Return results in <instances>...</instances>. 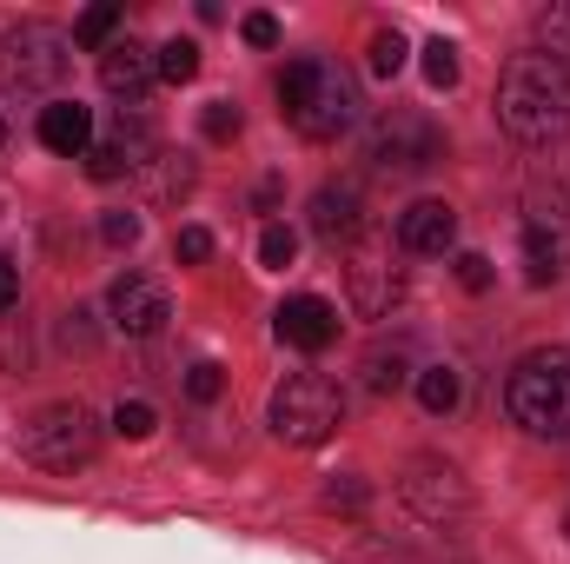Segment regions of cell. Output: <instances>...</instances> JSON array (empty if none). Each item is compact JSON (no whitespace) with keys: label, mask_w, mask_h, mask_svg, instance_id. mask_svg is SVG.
Here are the masks:
<instances>
[{"label":"cell","mask_w":570,"mask_h":564,"mask_svg":"<svg viewBox=\"0 0 570 564\" xmlns=\"http://www.w3.org/2000/svg\"><path fill=\"white\" fill-rule=\"evenodd\" d=\"M146 153H153V134H146L140 120L127 127V114H120V127H114L107 140L87 146V173H94V179H120V173H140Z\"/></svg>","instance_id":"cell-15"},{"label":"cell","mask_w":570,"mask_h":564,"mask_svg":"<svg viewBox=\"0 0 570 564\" xmlns=\"http://www.w3.org/2000/svg\"><path fill=\"white\" fill-rule=\"evenodd\" d=\"M399 498H405L425 525H444V518H464V512H471V485H464L458 465H444V458H412L405 478H399Z\"/></svg>","instance_id":"cell-8"},{"label":"cell","mask_w":570,"mask_h":564,"mask_svg":"<svg viewBox=\"0 0 570 564\" xmlns=\"http://www.w3.org/2000/svg\"><path fill=\"white\" fill-rule=\"evenodd\" d=\"M544 33H551V54H558V60L570 67V0H564V7H551V13H544Z\"/></svg>","instance_id":"cell-31"},{"label":"cell","mask_w":570,"mask_h":564,"mask_svg":"<svg viewBox=\"0 0 570 564\" xmlns=\"http://www.w3.org/2000/svg\"><path fill=\"white\" fill-rule=\"evenodd\" d=\"M419 399H425L431 419H451V412H458V399H464L458 366H425V372H419Z\"/></svg>","instance_id":"cell-17"},{"label":"cell","mask_w":570,"mask_h":564,"mask_svg":"<svg viewBox=\"0 0 570 564\" xmlns=\"http://www.w3.org/2000/svg\"><path fill=\"white\" fill-rule=\"evenodd\" d=\"M13 299H20V273L13 260H0V312H13Z\"/></svg>","instance_id":"cell-34"},{"label":"cell","mask_w":570,"mask_h":564,"mask_svg":"<svg viewBox=\"0 0 570 564\" xmlns=\"http://www.w3.org/2000/svg\"><path fill=\"white\" fill-rule=\"evenodd\" d=\"M564 532H570V518H564Z\"/></svg>","instance_id":"cell-36"},{"label":"cell","mask_w":570,"mask_h":564,"mask_svg":"<svg viewBox=\"0 0 570 564\" xmlns=\"http://www.w3.org/2000/svg\"><path fill=\"white\" fill-rule=\"evenodd\" d=\"M273 325H279L285 346H298V352H325V346L338 339V312H332L318 292H298V299H285Z\"/></svg>","instance_id":"cell-14"},{"label":"cell","mask_w":570,"mask_h":564,"mask_svg":"<svg viewBox=\"0 0 570 564\" xmlns=\"http://www.w3.org/2000/svg\"><path fill=\"white\" fill-rule=\"evenodd\" d=\"M399 246L419 253V260L451 253V246H458V213H451L444 200H419V206H405V213H399Z\"/></svg>","instance_id":"cell-13"},{"label":"cell","mask_w":570,"mask_h":564,"mask_svg":"<svg viewBox=\"0 0 570 564\" xmlns=\"http://www.w3.org/2000/svg\"><path fill=\"white\" fill-rule=\"evenodd\" d=\"M107 312H114V325H120L127 339H153V332L173 319V299H166V285L146 280V273H120L114 292H107Z\"/></svg>","instance_id":"cell-10"},{"label":"cell","mask_w":570,"mask_h":564,"mask_svg":"<svg viewBox=\"0 0 570 564\" xmlns=\"http://www.w3.org/2000/svg\"><path fill=\"white\" fill-rule=\"evenodd\" d=\"M114 27H120V7H114V0H100V7H87V13L73 20V40L107 54V47H114Z\"/></svg>","instance_id":"cell-19"},{"label":"cell","mask_w":570,"mask_h":564,"mask_svg":"<svg viewBox=\"0 0 570 564\" xmlns=\"http://www.w3.org/2000/svg\"><path fill=\"white\" fill-rule=\"evenodd\" d=\"M292 260H298V233H292V226H266V233H259V266L285 273Z\"/></svg>","instance_id":"cell-22"},{"label":"cell","mask_w":570,"mask_h":564,"mask_svg":"<svg viewBox=\"0 0 570 564\" xmlns=\"http://www.w3.org/2000/svg\"><path fill=\"white\" fill-rule=\"evenodd\" d=\"M504 412L531 438H570V346H538L511 366Z\"/></svg>","instance_id":"cell-3"},{"label":"cell","mask_w":570,"mask_h":564,"mask_svg":"<svg viewBox=\"0 0 570 564\" xmlns=\"http://www.w3.org/2000/svg\"><path fill=\"white\" fill-rule=\"evenodd\" d=\"M199 127H206V140H233L246 120H239V107H233V100H213V107L199 114Z\"/></svg>","instance_id":"cell-28"},{"label":"cell","mask_w":570,"mask_h":564,"mask_svg":"<svg viewBox=\"0 0 570 564\" xmlns=\"http://www.w3.org/2000/svg\"><path fill=\"white\" fill-rule=\"evenodd\" d=\"M325 505L332 512H365V478H332L325 485Z\"/></svg>","instance_id":"cell-29"},{"label":"cell","mask_w":570,"mask_h":564,"mask_svg":"<svg viewBox=\"0 0 570 564\" xmlns=\"http://www.w3.org/2000/svg\"><path fill=\"white\" fill-rule=\"evenodd\" d=\"M153 80H159V54H153V47H140V40H114V47L100 54V87H107L114 100L140 107Z\"/></svg>","instance_id":"cell-11"},{"label":"cell","mask_w":570,"mask_h":564,"mask_svg":"<svg viewBox=\"0 0 570 564\" xmlns=\"http://www.w3.org/2000/svg\"><path fill=\"white\" fill-rule=\"evenodd\" d=\"M425 80L431 87H458V47L451 40H425Z\"/></svg>","instance_id":"cell-25"},{"label":"cell","mask_w":570,"mask_h":564,"mask_svg":"<svg viewBox=\"0 0 570 564\" xmlns=\"http://www.w3.org/2000/svg\"><path fill=\"white\" fill-rule=\"evenodd\" d=\"M0 140H7V127H0Z\"/></svg>","instance_id":"cell-35"},{"label":"cell","mask_w":570,"mask_h":564,"mask_svg":"<svg viewBox=\"0 0 570 564\" xmlns=\"http://www.w3.org/2000/svg\"><path fill=\"white\" fill-rule=\"evenodd\" d=\"M338 419H345V392L325 372H292L273 392V431H279L285 445H298V451L325 445L338 431Z\"/></svg>","instance_id":"cell-6"},{"label":"cell","mask_w":570,"mask_h":564,"mask_svg":"<svg viewBox=\"0 0 570 564\" xmlns=\"http://www.w3.org/2000/svg\"><path fill=\"white\" fill-rule=\"evenodd\" d=\"M40 146L47 153H67V159H87V146H94V114L80 107V100H47L40 107Z\"/></svg>","instance_id":"cell-16"},{"label":"cell","mask_w":570,"mask_h":564,"mask_svg":"<svg viewBox=\"0 0 570 564\" xmlns=\"http://www.w3.org/2000/svg\"><path fill=\"white\" fill-rule=\"evenodd\" d=\"M193 74H199V47H193V40H166V47H159V80L186 87Z\"/></svg>","instance_id":"cell-21"},{"label":"cell","mask_w":570,"mask_h":564,"mask_svg":"<svg viewBox=\"0 0 570 564\" xmlns=\"http://www.w3.org/2000/svg\"><path fill=\"white\" fill-rule=\"evenodd\" d=\"M219 392H226V372H219L213 359H199V366L186 372V399H193V406H213Z\"/></svg>","instance_id":"cell-24"},{"label":"cell","mask_w":570,"mask_h":564,"mask_svg":"<svg viewBox=\"0 0 570 564\" xmlns=\"http://www.w3.org/2000/svg\"><path fill=\"white\" fill-rule=\"evenodd\" d=\"M312 233L338 253V246H358L365 240V200L358 186H318L312 193Z\"/></svg>","instance_id":"cell-12"},{"label":"cell","mask_w":570,"mask_h":564,"mask_svg":"<svg viewBox=\"0 0 570 564\" xmlns=\"http://www.w3.org/2000/svg\"><path fill=\"white\" fill-rule=\"evenodd\" d=\"M279 114L292 120V134H305V140H338L345 127H358L365 94H358V80L338 60L305 54V60H292L279 74Z\"/></svg>","instance_id":"cell-2"},{"label":"cell","mask_w":570,"mask_h":564,"mask_svg":"<svg viewBox=\"0 0 570 564\" xmlns=\"http://www.w3.org/2000/svg\"><path fill=\"white\" fill-rule=\"evenodd\" d=\"M20 451L40 471H80L100 451V425H94V412L80 399H60V406H40L33 419L20 425Z\"/></svg>","instance_id":"cell-5"},{"label":"cell","mask_w":570,"mask_h":564,"mask_svg":"<svg viewBox=\"0 0 570 564\" xmlns=\"http://www.w3.org/2000/svg\"><path fill=\"white\" fill-rule=\"evenodd\" d=\"M173 260H179V266H206V260H213V233H206V226H179Z\"/></svg>","instance_id":"cell-26"},{"label":"cell","mask_w":570,"mask_h":564,"mask_svg":"<svg viewBox=\"0 0 570 564\" xmlns=\"http://www.w3.org/2000/svg\"><path fill=\"white\" fill-rule=\"evenodd\" d=\"M365 159H372L385 179H412V173H431V166L444 159V134L431 127L425 114H412V107H392V114L372 127Z\"/></svg>","instance_id":"cell-7"},{"label":"cell","mask_w":570,"mask_h":564,"mask_svg":"<svg viewBox=\"0 0 570 564\" xmlns=\"http://www.w3.org/2000/svg\"><path fill=\"white\" fill-rule=\"evenodd\" d=\"M100 240H107V246H134V240H140V213H107V220H100Z\"/></svg>","instance_id":"cell-30"},{"label":"cell","mask_w":570,"mask_h":564,"mask_svg":"<svg viewBox=\"0 0 570 564\" xmlns=\"http://www.w3.org/2000/svg\"><path fill=\"white\" fill-rule=\"evenodd\" d=\"M67 67H73V40L47 20H20L0 40V87L20 100H60Z\"/></svg>","instance_id":"cell-4"},{"label":"cell","mask_w":570,"mask_h":564,"mask_svg":"<svg viewBox=\"0 0 570 564\" xmlns=\"http://www.w3.org/2000/svg\"><path fill=\"white\" fill-rule=\"evenodd\" d=\"M458 280H464V292H484L491 285V260L484 253H458Z\"/></svg>","instance_id":"cell-33"},{"label":"cell","mask_w":570,"mask_h":564,"mask_svg":"<svg viewBox=\"0 0 570 564\" xmlns=\"http://www.w3.org/2000/svg\"><path fill=\"white\" fill-rule=\"evenodd\" d=\"M153 406H146V399H120V412H114V431H120V438H153Z\"/></svg>","instance_id":"cell-27"},{"label":"cell","mask_w":570,"mask_h":564,"mask_svg":"<svg viewBox=\"0 0 570 564\" xmlns=\"http://www.w3.org/2000/svg\"><path fill=\"white\" fill-rule=\"evenodd\" d=\"M524 260H531V266H524L531 285H551L558 273H564V246H558V240H544V226H538V220L524 226Z\"/></svg>","instance_id":"cell-18"},{"label":"cell","mask_w":570,"mask_h":564,"mask_svg":"<svg viewBox=\"0 0 570 564\" xmlns=\"http://www.w3.org/2000/svg\"><path fill=\"white\" fill-rule=\"evenodd\" d=\"M498 127L518 146H558L570 134V67L558 54H511L504 60Z\"/></svg>","instance_id":"cell-1"},{"label":"cell","mask_w":570,"mask_h":564,"mask_svg":"<svg viewBox=\"0 0 570 564\" xmlns=\"http://www.w3.org/2000/svg\"><path fill=\"white\" fill-rule=\"evenodd\" d=\"M239 33H246V47H279V20L273 13H246Z\"/></svg>","instance_id":"cell-32"},{"label":"cell","mask_w":570,"mask_h":564,"mask_svg":"<svg viewBox=\"0 0 570 564\" xmlns=\"http://www.w3.org/2000/svg\"><path fill=\"white\" fill-rule=\"evenodd\" d=\"M399 67H405V33H399V27L372 33V74H379V80H392Z\"/></svg>","instance_id":"cell-23"},{"label":"cell","mask_w":570,"mask_h":564,"mask_svg":"<svg viewBox=\"0 0 570 564\" xmlns=\"http://www.w3.org/2000/svg\"><path fill=\"white\" fill-rule=\"evenodd\" d=\"M358 372H365V386L385 399V392H399V386H405V352H365V366H358Z\"/></svg>","instance_id":"cell-20"},{"label":"cell","mask_w":570,"mask_h":564,"mask_svg":"<svg viewBox=\"0 0 570 564\" xmlns=\"http://www.w3.org/2000/svg\"><path fill=\"white\" fill-rule=\"evenodd\" d=\"M345 285H352V312L358 319H385L405 292V273L392 266L385 246H352V266H345Z\"/></svg>","instance_id":"cell-9"}]
</instances>
